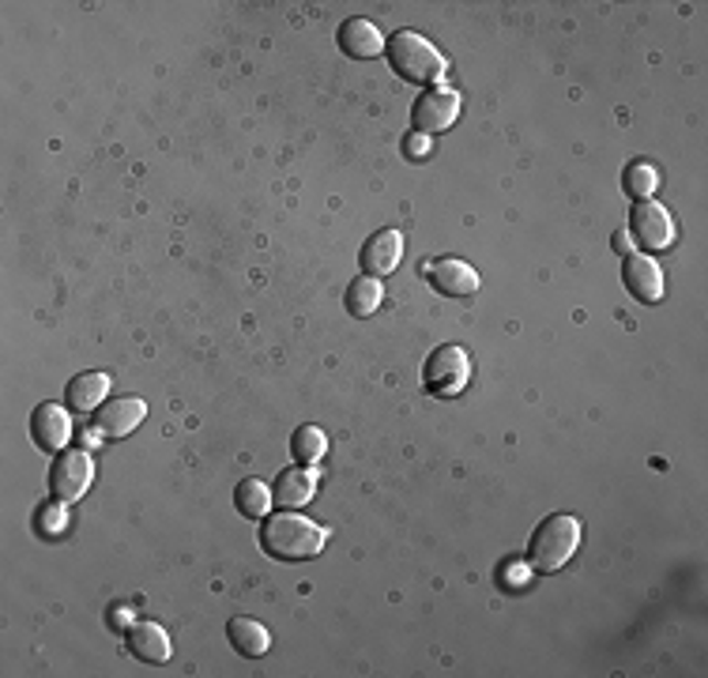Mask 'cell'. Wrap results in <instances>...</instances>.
<instances>
[{
	"label": "cell",
	"mask_w": 708,
	"mask_h": 678,
	"mask_svg": "<svg viewBox=\"0 0 708 678\" xmlns=\"http://www.w3.org/2000/svg\"><path fill=\"white\" fill-rule=\"evenodd\" d=\"M328 543V531L309 517H298V512L283 509L264 517L261 525V547L279 562H306V558L320 554Z\"/></svg>",
	"instance_id": "obj_1"
},
{
	"label": "cell",
	"mask_w": 708,
	"mask_h": 678,
	"mask_svg": "<svg viewBox=\"0 0 708 678\" xmlns=\"http://www.w3.org/2000/svg\"><path fill=\"white\" fill-rule=\"evenodd\" d=\"M577 547H581V520L569 512H554L531 531L528 565H536V573H558L577 554Z\"/></svg>",
	"instance_id": "obj_2"
},
{
	"label": "cell",
	"mask_w": 708,
	"mask_h": 678,
	"mask_svg": "<svg viewBox=\"0 0 708 678\" xmlns=\"http://www.w3.org/2000/svg\"><path fill=\"white\" fill-rule=\"evenodd\" d=\"M384 53H389V64L397 68V76L408 80V84H437L448 72V61L415 31H397L384 42Z\"/></svg>",
	"instance_id": "obj_3"
},
{
	"label": "cell",
	"mask_w": 708,
	"mask_h": 678,
	"mask_svg": "<svg viewBox=\"0 0 708 678\" xmlns=\"http://www.w3.org/2000/svg\"><path fill=\"white\" fill-rule=\"evenodd\" d=\"M630 237L645 253H664L675 242V219L659 200H637V208L630 212Z\"/></svg>",
	"instance_id": "obj_4"
},
{
	"label": "cell",
	"mask_w": 708,
	"mask_h": 678,
	"mask_svg": "<svg viewBox=\"0 0 708 678\" xmlns=\"http://www.w3.org/2000/svg\"><path fill=\"white\" fill-rule=\"evenodd\" d=\"M91 479H95V464H91V456L84 453V448L57 453V460H53V467H50V498H57L68 506V501L84 498Z\"/></svg>",
	"instance_id": "obj_5"
},
{
	"label": "cell",
	"mask_w": 708,
	"mask_h": 678,
	"mask_svg": "<svg viewBox=\"0 0 708 678\" xmlns=\"http://www.w3.org/2000/svg\"><path fill=\"white\" fill-rule=\"evenodd\" d=\"M467 370H472V362H467L464 347L441 343L437 351L426 359V370H422V378H426V389L434 392V396H453V392L464 389Z\"/></svg>",
	"instance_id": "obj_6"
},
{
	"label": "cell",
	"mask_w": 708,
	"mask_h": 678,
	"mask_svg": "<svg viewBox=\"0 0 708 678\" xmlns=\"http://www.w3.org/2000/svg\"><path fill=\"white\" fill-rule=\"evenodd\" d=\"M456 117H459V95L448 87L426 91V95H419L415 106H411V125H415V133L422 136L445 133V128H453Z\"/></svg>",
	"instance_id": "obj_7"
},
{
	"label": "cell",
	"mask_w": 708,
	"mask_h": 678,
	"mask_svg": "<svg viewBox=\"0 0 708 678\" xmlns=\"http://www.w3.org/2000/svg\"><path fill=\"white\" fill-rule=\"evenodd\" d=\"M622 283H625V290H630L637 301H645V306H656V301L664 298V272H659V264L645 253L625 256Z\"/></svg>",
	"instance_id": "obj_8"
},
{
	"label": "cell",
	"mask_w": 708,
	"mask_h": 678,
	"mask_svg": "<svg viewBox=\"0 0 708 678\" xmlns=\"http://www.w3.org/2000/svg\"><path fill=\"white\" fill-rule=\"evenodd\" d=\"M147 407L140 396H117L106 400L103 407L95 411V434L98 437H128L136 426L144 423Z\"/></svg>",
	"instance_id": "obj_9"
},
{
	"label": "cell",
	"mask_w": 708,
	"mask_h": 678,
	"mask_svg": "<svg viewBox=\"0 0 708 678\" xmlns=\"http://www.w3.org/2000/svg\"><path fill=\"white\" fill-rule=\"evenodd\" d=\"M426 279L434 283V290L448 298H467L479 290V272L467 261H456V256H441V261L426 264Z\"/></svg>",
	"instance_id": "obj_10"
},
{
	"label": "cell",
	"mask_w": 708,
	"mask_h": 678,
	"mask_svg": "<svg viewBox=\"0 0 708 678\" xmlns=\"http://www.w3.org/2000/svg\"><path fill=\"white\" fill-rule=\"evenodd\" d=\"M31 437L42 453H61L72 437V423H68V411L57 407V403H39L31 415Z\"/></svg>",
	"instance_id": "obj_11"
},
{
	"label": "cell",
	"mask_w": 708,
	"mask_h": 678,
	"mask_svg": "<svg viewBox=\"0 0 708 678\" xmlns=\"http://www.w3.org/2000/svg\"><path fill=\"white\" fill-rule=\"evenodd\" d=\"M403 256V234L400 231H377L370 242L362 245V268L366 276L384 279L389 272H397Z\"/></svg>",
	"instance_id": "obj_12"
},
{
	"label": "cell",
	"mask_w": 708,
	"mask_h": 678,
	"mask_svg": "<svg viewBox=\"0 0 708 678\" xmlns=\"http://www.w3.org/2000/svg\"><path fill=\"white\" fill-rule=\"evenodd\" d=\"M339 50L355 61H370V57H377V53H384V34L377 31L370 20L355 15V20H347L344 27H339Z\"/></svg>",
	"instance_id": "obj_13"
},
{
	"label": "cell",
	"mask_w": 708,
	"mask_h": 678,
	"mask_svg": "<svg viewBox=\"0 0 708 678\" xmlns=\"http://www.w3.org/2000/svg\"><path fill=\"white\" fill-rule=\"evenodd\" d=\"M313 490H317V475H313V467H287V472H279V479H275L272 501L279 509H298L313 498Z\"/></svg>",
	"instance_id": "obj_14"
},
{
	"label": "cell",
	"mask_w": 708,
	"mask_h": 678,
	"mask_svg": "<svg viewBox=\"0 0 708 678\" xmlns=\"http://www.w3.org/2000/svg\"><path fill=\"white\" fill-rule=\"evenodd\" d=\"M106 392H109L106 373L84 370V373H76V378L68 381V389H64V403H68V411L87 415V411H98V403L106 400Z\"/></svg>",
	"instance_id": "obj_15"
},
{
	"label": "cell",
	"mask_w": 708,
	"mask_h": 678,
	"mask_svg": "<svg viewBox=\"0 0 708 678\" xmlns=\"http://www.w3.org/2000/svg\"><path fill=\"white\" fill-rule=\"evenodd\" d=\"M128 653L136 659H144V664H167L170 659L167 629L155 626V622H136V626L128 629Z\"/></svg>",
	"instance_id": "obj_16"
},
{
	"label": "cell",
	"mask_w": 708,
	"mask_h": 678,
	"mask_svg": "<svg viewBox=\"0 0 708 678\" xmlns=\"http://www.w3.org/2000/svg\"><path fill=\"white\" fill-rule=\"evenodd\" d=\"M226 637L234 640V648L242 656H264L272 648V634L261 626V622H253V618H230V626H226Z\"/></svg>",
	"instance_id": "obj_17"
},
{
	"label": "cell",
	"mask_w": 708,
	"mask_h": 678,
	"mask_svg": "<svg viewBox=\"0 0 708 678\" xmlns=\"http://www.w3.org/2000/svg\"><path fill=\"white\" fill-rule=\"evenodd\" d=\"M234 506L245 520H264L272 506V487H264L261 479H242L234 490Z\"/></svg>",
	"instance_id": "obj_18"
},
{
	"label": "cell",
	"mask_w": 708,
	"mask_h": 678,
	"mask_svg": "<svg viewBox=\"0 0 708 678\" xmlns=\"http://www.w3.org/2000/svg\"><path fill=\"white\" fill-rule=\"evenodd\" d=\"M381 298H384V287H381V279H373V276H362L347 287V309H351L355 317H370L373 309L381 306Z\"/></svg>",
	"instance_id": "obj_19"
},
{
	"label": "cell",
	"mask_w": 708,
	"mask_h": 678,
	"mask_svg": "<svg viewBox=\"0 0 708 678\" xmlns=\"http://www.w3.org/2000/svg\"><path fill=\"white\" fill-rule=\"evenodd\" d=\"M325 430H317V426H302V430H294V437H290V453H294V460H302L306 467H313L325 456Z\"/></svg>",
	"instance_id": "obj_20"
},
{
	"label": "cell",
	"mask_w": 708,
	"mask_h": 678,
	"mask_svg": "<svg viewBox=\"0 0 708 678\" xmlns=\"http://www.w3.org/2000/svg\"><path fill=\"white\" fill-rule=\"evenodd\" d=\"M622 186L633 200H652L659 189V173L656 167H648V162H633V167H625L622 173Z\"/></svg>",
	"instance_id": "obj_21"
},
{
	"label": "cell",
	"mask_w": 708,
	"mask_h": 678,
	"mask_svg": "<svg viewBox=\"0 0 708 678\" xmlns=\"http://www.w3.org/2000/svg\"><path fill=\"white\" fill-rule=\"evenodd\" d=\"M64 501H57V498H50V506H42V512H39V531L42 536H61L64 531Z\"/></svg>",
	"instance_id": "obj_22"
},
{
	"label": "cell",
	"mask_w": 708,
	"mask_h": 678,
	"mask_svg": "<svg viewBox=\"0 0 708 678\" xmlns=\"http://www.w3.org/2000/svg\"><path fill=\"white\" fill-rule=\"evenodd\" d=\"M524 581H528V565H520V562L501 565V584H512V589H520Z\"/></svg>",
	"instance_id": "obj_23"
},
{
	"label": "cell",
	"mask_w": 708,
	"mask_h": 678,
	"mask_svg": "<svg viewBox=\"0 0 708 678\" xmlns=\"http://www.w3.org/2000/svg\"><path fill=\"white\" fill-rule=\"evenodd\" d=\"M611 245H614V253H619V256H630L633 253V237L625 234V231H614Z\"/></svg>",
	"instance_id": "obj_24"
},
{
	"label": "cell",
	"mask_w": 708,
	"mask_h": 678,
	"mask_svg": "<svg viewBox=\"0 0 708 678\" xmlns=\"http://www.w3.org/2000/svg\"><path fill=\"white\" fill-rule=\"evenodd\" d=\"M403 148H408V155H426V151H430V144H426V136H422V133H419V136L411 133V136H408V144H403Z\"/></svg>",
	"instance_id": "obj_25"
}]
</instances>
